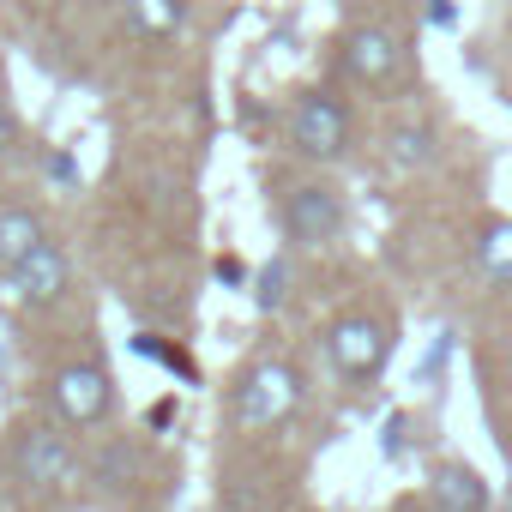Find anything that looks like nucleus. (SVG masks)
<instances>
[{
    "instance_id": "nucleus-7",
    "label": "nucleus",
    "mask_w": 512,
    "mask_h": 512,
    "mask_svg": "<svg viewBox=\"0 0 512 512\" xmlns=\"http://www.w3.org/2000/svg\"><path fill=\"white\" fill-rule=\"evenodd\" d=\"M43 392H49V416H61L73 434H91V428H103L115 416V368H109V356L97 344L61 356L49 368Z\"/></svg>"
},
{
    "instance_id": "nucleus-10",
    "label": "nucleus",
    "mask_w": 512,
    "mask_h": 512,
    "mask_svg": "<svg viewBox=\"0 0 512 512\" xmlns=\"http://www.w3.org/2000/svg\"><path fill=\"white\" fill-rule=\"evenodd\" d=\"M380 145H386V157L398 163V169H434L440 157H446V133H440V121L428 115V109H416V97H404V103H392V121H386V133H380Z\"/></svg>"
},
{
    "instance_id": "nucleus-8",
    "label": "nucleus",
    "mask_w": 512,
    "mask_h": 512,
    "mask_svg": "<svg viewBox=\"0 0 512 512\" xmlns=\"http://www.w3.org/2000/svg\"><path fill=\"white\" fill-rule=\"evenodd\" d=\"M67 296H73V253L55 235H43L13 272H0V308L7 314H31L37 320V314H55Z\"/></svg>"
},
{
    "instance_id": "nucleus-14",
    "label": "nucleus",
    "mask_w": 512,
    "mask_h": 512,
    "mask_svg": "<svg viewBox=\"0 0 512 512\" xmlns=\"http://www.w3.org/2000/svg\"><path fill=\"white\" fill-rule=\"evenodd\" d=\"M49 235V223H43V211L37 205H19V199H7L0 205V272H13L25 253L37 247Z\"/></svg>"
},
{
    "instance_id": "nucleus-16",
    "label": "nucleus",
    "mask_w": 512,
    "mask_h": 512,
    "mask_svg": "<svg viewBox=\"0 0 512 512\" xmlns=\"http://www.w3.org/2000/svg\"><path fill=\"white\" fill-rule=\"evenodd\" d=\"M25 7H37V13H61L67 0H25Z\"/></svg>"
},
{
    "instance_id": "nucleus-1",
    "label": "nucleus",
    "mask_w": 512,
    "mask_h": 512,
    "mask_svg": "<svg viewBox=\"0 0 512 512\" xmlns=\"http://www.w3.org/2000/svg\"><path fill=\"white\" fill-rule=\"evenodd\" d=\"M332 79L356 103H404L422 85V31L404 7H350L332 31Z\"/></svg>"
},
{
    "instance_id": "nucleus-17",
    "label": "nucleus",
    "mask_w": 512,
    "mask_h": 512,
    "mask_svg": "<svg viewBox=\"0 0 512 512\" xmlns=\"http://www.w3.org/2000/svg\"><path fill=\"white\" fill-rule=\"evenodd\" d=\"M350 7H398V0H350Z\"/></svg>"
},
{
    "instance_id": "nucleus-11",
    "label": "nucleus",
    "mask_w": 512,
    "mask_h": 512,
    "mask_svg": "<svg viewBox=\"0 0 512 512\" xmlns=\"http://www.w3.org/2000/svg\"><path fill=\"white\" fill-rule=\"evenodd\" d=\"M151 464H157V446H151V440H139V434H127V440H109V446H103V458H97L85 476H91L109 500H139V494L151 488V482H145V470H151Z\"/></svg>"
},
{
    "instance_id": "nucleus-6",
    "label": "nucleus",
    "mask_w": 512,
    "mask_h": 512,
    "mask_svg": "<svg viewBox=\"0 0 512 512\" xmlns=\"http://www.w3.org/2000/svg\"><path fill=\"white\" fill-rule=\"evenodd\" d=\"M7 464H13V482L37 500V506H61L79 494L85 482V452L73 440V428L61 416H37V422H19L13 446H7Z\"/></svg>"
},
{
    "instance_id": "nucleus-4",
    "label": "nucleus",
    "mask_w": 512,
    "mask_h": 512,
    "mask_svg": "<svg viewBox=\"0 0 512 512\" xmlns=\"http://www.w3.org/2000/svg\"><path fill=\"white\" fill-rule=\"evenodd\" d=\"M278 139H284V157H296V163L344 169L362 151V109L338 79H308L284 97Z\"/></svg>"
},
{
    "instance_id": "nucleus-12",
    "label": "nucleus",
    "mask_w": 512,
    "mask_h": 512,
    "mask_svg": "<svg viewBox=\"0 0 512 512\" xmlns=\"http://www.w3.org/2000/svg\"><path fill=\"white\" fill-rule=\"evenodd\" d=\"M428 500H434L440 512H488V482H482L476 464L440 458V464L428 470Z\"/></svg>"
},
{
    "instance_id": "nucleus-2",
    "label": "nucleus",
    "mask_w": 512,
    "mask_h": 512,
    "mask_svg": "<svg viewBox=\"0 0 512 512\" xmlns=\"http://www.w3.org/2000/svg\"><path fill=\"white\" fill-rule=\"evenodd\" d=\"M266 205H272L290 253H332L350 235V193H344L338 169L284 157L266 169Z\"/></svg>"
},
{
    "instance_id": "nucleus-15",
    "label": "nucleus",
    "mask_w": 512,
    "mask_h": 512,
    "mask_svg": "<svg viewBox=\"0 0 512 512\" xmlns=\"http://www.w3.org/2000/svg\"><path fill=\"white\" fill-rule=\"evenodd\" d=\"M7 151H19V109H13L7 91H0V157Z\"/></svg>"
},
{
    "instance_id": "nucleus-13",
    "label": "nucleus",
    "mask_w": 512,
    "mask_h": 512,
    "mask_svg": "<svg viewBox=\"0 0 512 512\" xmlns=\"http://www.w3.org/2000/svg\"><path fill=\"white\" fill-rule=\"evenodd\" d=\"M470 266L494 290H512V217H476V229H470Z\"/></svg>"
},
{
    "instance_id": "nucleus-3",
    "label": "nucleus",
    "mask_w": 512,
    "mask_h": 512,
    "mask_svg": "<svg viewBox=\"0 0 512 512\" xmlns=\"http://www.w3.org/2000/svg\"><path fill=\"white\" fill-rule=\"evenodd\" d=\"M308 404V374L290 350L278 344H260L235 374H229V392H223V428L235 440H266L278 428L296 422V410Z\"/></svg>"
},
{
    "instance_id": "nucleus-9",
    "label": "nucleus",
    "mask_w": 512,
    "mask_h": 512,
    "mask_svg": "<svg viewBox=\"0 0 512 512\" xmlns=\"http://www.w3.org/2000/svg\"><path fill=\"white\" fill-rule=\"evenodd\" d=\"M193 31V0H121V37L145 55L181 49Z\"/></svg>"
},
{
    "instance_id": "nucleus-5",
    "label": "nucleus",
    "mask_w": 512,
    "mask_h": 512,
    "mask_svg": "<svg viewBox=\"0 0 512 512\" xmlns=\"http://www.w3.org/2000/svg\"><path fill=\"white\" fill-rule=\"evenodd\" d=\"M320 350L344 392H374L398 350V314L386 302H344L320 320Z\"/></svg>"
}]
</instances>
